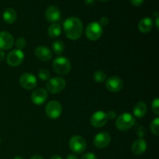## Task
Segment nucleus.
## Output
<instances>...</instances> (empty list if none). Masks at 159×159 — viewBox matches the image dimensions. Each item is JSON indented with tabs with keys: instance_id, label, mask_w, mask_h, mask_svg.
<instances>
[{
	"instance_id": "f257e3e1",
	"label": "nucleus",
	"mask_w": 159,
	"mask_h": 159,
	"mask_svg": "<svg viewBox=\"0 0 159 159\" xmlns=\"http://www.w3.org/2000/svg\"><path fill=\"white\" fill-rule=\"evenodd\" d=\"M64 31L68 38L76 40L80 38L83 33V25L78 17H69L63 24Z\"/></svg>"
},
{
	"instance_id": "f03ea898",
	"label": "nucleus",
	"mask_w": 159,
	"mask_h": 159,
	"mask_svg": "<svg viewBox=\"0 0 159 159\" xmlns=\"http://www.w3.org/2000/svg\"><path fill=\"white\" fill-rule=\"evenodd\" d=\"M71 62L67 57H56L53 61V69L57 74L60 75H65L68 74L71 70Z\"/></svg>"
},
{
	"instance_id": "7ed1b4c3",
	"label": "nucleus",
	"mask_w": 159,
	"mask_h": 159,
	"mask_svg": "<svg viewBox=\"0 0 159 159\" xmlns=\"http://www.w3.org/2000/svg\"><path fill=\"white\" fill-rule=\"evenodd\" d=\"M66 86V82L61 77H54L50 79L46 84L47 91L52 94L61 93Z\"/></svg>"
},
{
	"instance_id": "20e7f679",
	"label": "nucleus",
	"mask_w": 159,
	"mask_h": 159,
	"mask_svg": "<svg viewBox=\"0 0 159 159\" xmlns=\"http://www.w3.org/2000/svg\"><path fill=\"white\" fill-rule=\"evenodd\" d=\"M135 124V120L130 113H125L120 115L117 117L116 122V126L118 130L121 131H126L131 128Z\"/></svg>"
},
{
	"instance_id": "39448f33",
	"label": "nucleus",
	"mask_w": 159,
	"mask_h": 159,
	"mask_svg": "<svg viewBox=\"0 0 159 159\" xmlns=\"http://www.w3.org/2000/svg\"><path fill=\"white\" fill-rule=\"evenodd\" d=\"M70 149L75 154H82L86 148V141L82 137L79 135H75L70 138L69 141Z\"/></svg>"
},
{
	"instance_id": "423d86ee",
	"label": "nucleus",
	"mask_w": 159,
	"mask_h": 159,
	"mask_svg": "<svg viewBox=\"0 0 159 159\" xmlns=\"http://www.w3.org/2000/svg\"><path fill=\"white\" fill-rule=\"evenodd\" d=\"M102 32V26L97 22H93L87 26L85 35L89 40H97L101 37Z\"/></svg>"
},
{
	"instance_id": "0eeeda50",
	"label": "nucleus",
	"mask_w": 159,
	"mask_h": 159,
	"mask_svg": "<svg viewBox=\"0 0 159 159\" xmlns=\"http://www.w3.org/2000/svg\"><path fill=\"white\" fill-rule=\"evenodd\" d=\"M45 113L46 115L52 120H56L61 115L62 113V107L61 105L59 102L55 100L50 101L47 104L45 107Z\"/></svg>"
},
{
	"instance_id": "6e6552de",
	"label": "nucleus",
	"mask_w": 159,
	"mask_h": 159,
	"mask_svg": "<svg viewBox=\"0 0 159 159\" xmlns=\"http://www.w3.org/2000/svg\"><path fill=\"white\" fill-rule=\"evenodd\" d=\"M24 60V53L20 49H14L8 54L6 62L11 67L20 65Z\"/></svg>"
},
{
	"instance_id": "1a4fd4ad",
	"label": "nucleus",
	"mask_w": 159,
	"mask_h": 159,
	"mask_svg": "<svg viewBox=\"0 0 159 159\" xmlns=\"http://www.w3.org/2000/svg\"><path fill=\"white\" fill-rule=\"evenodd\" d=\"M20 84L25 89H33L35 88L37 84V78L32 73H24L20 76Z\"/></svg>"
},
{
	"instance_id": "9d476101",
	"label": "nucleus",
	"mask_w": 159,
	"mask_h": 159,
	"mask_svg": "<svg viewBox=\"0 0 159 159\" xmlns=\"http://www.w3.org/2000/svg\"><path fill=\"white\" fill-rule=\"evenodd\" d=\"M108 121L107 114L103 111H97L92 116L90 119V124L96 128L103 127Z\"/></svg>"
},
{
	"instance_id": "9b49d317",
	"label": "nucleus",
	"mask_w": 159,
	"mask_h": 159,
	"mask_svg": "<svg viewBox=\"0 0 159 159\" xmlns=\"http://www.w3.org/2000/svg\"><path fill=\"white\" fill-rule=\"evenodd\" d=\"M106 87L111 93H117L123 89L124 82L120 78L117 76H112L106 82Z\"/></svg>"
},
{
	"instance_id": "f8f14e48",
	"label": "nucleus",
	"mask_w": 159,
	"mask_h": 159,
	"mask_svg": "<svg viewBox=\"0 0 159 159\" xmlns=\"http://www.w3.org/2000/svg\"><path fill=\"white\" fill-rule=\"evenodd\" d=\"M111 138L108 132H100L95 136L93 139L94 145L98 148H105L110 144Z\"/></svg>"
},
{
	"instance_id": "ddd939ff",
	"label": "nucleus",
	"mask_w": 159,
	"mask_h": 159,
	"mask_svg": "<svg viewBox=\"0 0 159 159\" xmlns=\"http://www.w3.org/2000/svg\"><path fill=\"white\" fill-rule=\"evenodd\" d=\"M14 45V38L11 34L6 31L0 32V49L7 51L11 49Z\"/></svg>"
},
{
	"instance_id": "4468645a",
	"label": "nucleus",
	"mask_w": 159,
	"mask_h": 159,
	"mask_svg": "<svg viewBox=\"0 0 159 159\" xmlns=\"http://www.w3.org/2000/svg\"><path fill=\"white\" fill-rule=\"evenodd\" d=\"M48 91L43 89H37L35 91L33 92L32 95H31V99H32L33 103L37 106L44 103L48 99Z\"/></svg>"
},
{
	"instance_id": "2eb2a0df",
	"label": "nucleus",
	"mask_w": 159,
	"mask_h": 159,
	"mask_svg": "<svg viewBox=\"0 0 159 159\" xmlns=\"http://www.w3.org/2000/svg\"><path fill=\"white\" fill-rule=\"evenodd\" d=\"M61 14V11L57 6H50L47 8L45 12V17L46 20L50 23H55V22L60 20Z\"/></svg>"
},
{
	"instance_id": "dca6fc26",
	"label": "nucleus",
	"mask_w": 159,
	"mask_h": 159,
	"mask_svg": "<svg viewBox=\"0 0 159 159\" xmlns=\"http://www.w3.org/2000/svg\"><path fill=\"white\" fill-rule=\"evenodd\" d=\"M34 53H35L36 57L42 61H48L52 57V52L48 47H37L34 51Z\"/></svg>"
},
{
	"instance_id": "f3484780",
	"label": "nucleus",
	"mask_w": 159,
	"mask_h": 159,
	"mask_svg": "<svg viewBox=\"0 0 159 159\" xmlns=\"http://www.w3.org/2000/svg\"><path fill=\"white\" fill-rule=\"evenodd\" d=\"M147 150V143L142 138L136 140L132 144V152L136 155H141Z\"/></svg>"
},
{
	"instance_id": "a211bd4d",
	"label": "nucleus",
	"mask_w": 159,
	"mask_h": 159,
	"mask_svg": "<svg viewBox=\"0 0 159 159\" xmlns=\"http://www.w3.org/2000/svg\"><path fill=\"white\" fill-rule=\"evenodd\" d=\"M153 24V21L150 17H144L138 23V30L143 34H147L152 30Z\"/></svg>"
},
{
	"instance_id": "6ab92c4d",
	"label": "nucleus",
	"mask_w": 159,
	"mask_h": 159,
	"mask_svg": "<svg viewBox=\"0 0 159 159\" xmlns=\"http://www.w3.org/2000/svg\"><path fill=\"white\" fill-rule=\"evenodd\" d=\"M148 107L145 102L140 101V102H137L134 107L133 113L137 118H142L145 116Z\"/></svg>"
},
{
	"instance_id": "aec40b11",
	"label": "nucleus",
	"mask_w": 159,
	"mask_h": 159,
	"mask_svg": "<svg viewBox=\"0 0 159 159\" xmlns=\"http://www.w3.org/2000/svg\"><path fill=\"white\" fill-rule=\"evenodd\" d=\"M2 18L6 23L12 24V23H15L17 19L16 12L12 8H7L3 12Z\"/></svg>"
},
{
	"instance_id": "412c9836",
	"label": "nucleus",
	"mask_w": 159,
	"mask_h": 159,
	"mask_svg": "<svg viewBox=\"0 0 159 159\" xmlns=\"http://www.w3.org/2000/svg\"><path fill=\"white\" fill-rule=\"evenodd\" d=\"M48 33L51 38H57L61 34V27L58 23H53L48 27Z\"/></svg>"
},
{
	"instance_id": "4be33fe9",
	"label": "nucleus",
	"mask_w": 159,
	"mask_h": 159,
	"mask_svg": "<svg viewBox=\"0 0 159 159\" xmlns=\"http://www.w3.org/2000/svg\"><path fill=\"white\" fill-rule=\"evenodd\" d=\"M52 50L56 54L60 55V54H61L62 53L64 52V50H65V44H64V43L61 40H55V41L52 43Z\"/></svg>"
},
{
	"instance_id": "5701e85b",
	"label": "nucleus",
	"mask_w": 159,
	"mask_h": 159,
	"mask_svg": "<svg viewBox=\"0 0 159 159\" xmlns=\"http://www.w3.org/2000/svg\"><path fill=\"white\" fill-rule=\"evenodd\" d=\"M151 131L155 136H158L159 134V118L156 117L152 121L150 125Z\"/></svg>"
},
{
	"instance_id": "b1692460",
	"label": "nucleus",
	"mask_w": 159,
	"mask_h": 159,
	"mask_svg": "<svg viewBox=\"0 0 159 159\" xmlns=\"http://www.w3.org/2000/svg\"><path fill=\"white\" fill-rule=\"evenodd\" d=\"M93 78L94 80L96 82L99 83H102V82H105L106 79H107V74L104 71H95L94 75H93Z\"/></svg>"
},
{
	"instance_id": "393cba45",
	"label": "nucleus",
	"mask_w": 159,
	"mask_h": 159,
	"mask_svg": "<svg viewBox=\"0 0 159 159\" xmlns=\"http://www.w3.org/2000/svg\"><path fill=\"white\" fill-rule=\"evenodd\" d=\"M38 76L39 79L42 81H48L50 79V71L48 69H45V68H42L38 72Z\"/></svg>"
},
{
	"instance_id": "a878e982",
	"label": "nucleus",
	"mask_w": 159,
	"mask_h": 159,
	"mask_svg": "<svg viewBox=\"0 0 159 159\" xmlns=\"http://www.w3.org/2000/svg\"><path fill=\"white\" fill-rule=\"evenodd\" d=\"M26 40H25L24 37H19V38L16 40V46L17 48L20 50L24 48L25 46H26Z\"/></svg>"
},
{
	"instance_id": "bb28decb",
	"label": "nucleus",
	"mask_w": 159,
	"mask_h": 159,
	"mask_svg": "<svg viewBox=\"0 0 159 159\" xmlns=\"http://www.w3.org/2000/svg\"><path fill=\"white\" fill-rule=\"evenodd\" d=\"M152 109L154 113L156 115L159 114V100L158 98H155L152 102Z\"/></svg>"
},
{
	"instance_id": "cd10ccee",
	"label": "nucleus",
	"mask_w": 159,
	"mask_h": 159,
	"mask_svg": "<svg viewBox=\"0 0 159 159\" xmlns=\"http://www.w3.org/2000/svg\"><path fill=\"white\" fill-rule=\"evenodd\" d=\"M81 159H98L96 155L93 153H86L82 156Z\"/></svg>"
},
{
	"instance_id": "c85d7f7f",
	"label": "nucleus",
	"mask_w": 159,
	"mask_h": 159,
	"mask_svg": "<svg viewBox=\"0 0 159 159\" xmlns=\"http://www.w3.org/2000/svg\"><path fill=\"white\" fill-rule=\"evenodd\" d=\"M99 24L101 25V26H107V24H108L109 23V19L107 18V17H106V16H103V17H102V18L100 19V20H99Z\"/></svg>"
},
{
	"instance_id": "c756f323",
	"label": "nucleus",
	"mask_w": 159,
	"mask_h": 159,
	"mask_svg": "<svg viewBox=\"0 0 159 159\" xmlns=\"http://www.w3.org/2000/svg\"><path fill=\"white\" fill-rule=\"evenodd\" d=\"M130 3L134 6H140L143 4L144 0H130Z\"/></svg>"
},
{
	"instance_id": "7c9ffc66",
	"label": "nucleus",
	"mask_w": 159,
	"mask_h": 159,
	"mask_svg": "<svg viewBox=\"0 0 159 159\" xmlns=\"http://www.w3.org/2000/svg\"><path fill=\"white\" fill-rule=\"evenodd\" d=\"M137 134H138V137H140V138H142V137H144V134H145V129H144L143 127H139V128L138 129Z\"/></svg>"
},
{
	"instance_id": "2f4dec72",
	"label": "nucleus",
	"mask_w": 159,
	"mask_h": 159,
	"mask_svg": "<svg viewBox=\"0 0 159 159\" xmlns=\"http://www.w3.org/2000/svg\"><path fill=\"white\" fill-rule=\"evenodd\" d=\"M107 116H108V119L113 120L115 119L116 116V113H115L113 110H111V111H110L108 113H107Z\"/></svg>"
},
{
	"instance_id": "473e14b6",
	"label": "nucleus",
	"mask_w": 159,
	"mask_h": 159,
	"mask_svg": "<svg viewBox=\"0 0 159 159\" xmlns=\"http://www.w3.org/2000/svg\"><path fill=\"white\" fill-rule=\"evenodd\" d=\"M5 57H6V54H5L4 51L0 49V62L3 61L5 59Z\"/></svg>"
},
{
	"instance_id": "72a5a7b5",
	"label": "nucleus",
	"mask_w": 159,
	"mask_h": 159,
	"mask_svg": "<svg viewBox=\"0 0 159 159\" xmlns=\"http://www.w3.org/2000/svg\"><path fill=\"white\" fill-rule=\"evenodd\" d=\"M66 159H78V157L75 155H74V154H69L66 157Z\"/></svg>"
},
{
	"instance_id": "f704fd0d",
	"label": "nucleus",
	"mask_w": 159,
	"mask_h": 159,
	"mask_svg": "<svg viewBox=\"0 0 159 159\" xmlns=\"http://www.w3.org/2000/svg\"><path fill=\"white\" fill-rule=\"evenodd\" d=\"M95 2V0H85V3L88 6H91Z\"/></svg>"
},
{
	"instance_id": "c9c22d12",
	"label": "nucleus",
	"mask_w": 159,
	"mask_h": 159,
	"mask_svg": "<svg viewBox=\"0 0 159 159\" xmlns=\"http://www.w3.org/2000/svg\"><path fill=\"white\" fill-rule=\"evenodd\" d=\"M30 159H43V157H41L40 155H34V156L31 157Z\"/></svg>"
},
{
	"instance_id": "e433bc0d",
	"label": "nucleus",
	"mask_w": 159,
	"mask_h": 159,
	"mask_svg": "<svg viewBox=\"0 0 159 159\" xmlns=\"http://www.w3.org/2000/svg\"><path fill=\"white\" fill-rule=\"evenodd\" d=\"M51 159H62V158L61 156H59V155H53L52 157H51Z\"/></svg>"
},
{
	"instance_id": "4c0bfd02",
	"label": "nucleus",
	"mask_w": 159,
	"mask_h": 159,
	"mask_svg": "<svg viewBox=\"0 0 159 159\" xmlns=\"http://www.w3.org/2000/svg\"><path fill=\"white\" fill-rule=\"evenodd\" d=\"M158 20H159V17H158V16H156V20H155V25H156L157 29H158V28H159V26H158Z\"/></svg>"
},
{
	"instance_id": "58836bf2",
	"label": "nucleus",
	"mask_w": 159,
	"mask_h": 159,
	"mask_svg": "<svg viewBox=\"0 0 159 159\" xmlns=\"http://www.w3.org/2000/svg\"><path fill=\"white\" fill-rule=\"evenodd\" d=\"M13 159H24V158H23L22 156H16V157H15Z\"/></svg>"
},
{
	"instance_id": "ea45409f",
	"label": "nucleus",
	"mask_w": 159,
	"mask_h": 159,
	"mask_svg": "<svg viewBox=\"0 0 159 159\" xmlns=\"http://www.w3.org/2000/svg\"><path fill=\"white\" fill-rule=\"evenodd\" d=\"M99 1H101V2H107V1H109V0H99Z\"/></svg>"
},
{
	"instance_id": "a19ab883",
	"label": "nucleus",
	"mask_w": 159,
	"mask_h": 159,
	"mask_svg": "<svg viewBox=\"0 0 159 159\" xmlns=\"http://www.w3.org/2000/svg\"><path fill=\"white\" fill-rule=\"evenodd\" d=\"M0 144H1V141H0Z\"/></svg>"
}]
</instances>
